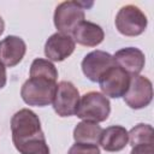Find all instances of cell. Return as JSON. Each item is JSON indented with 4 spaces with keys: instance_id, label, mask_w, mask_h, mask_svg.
<instances>
[{
    "instance_id": "obj_21",
    "label": "cell",
    "mask_w": 154,
    "mask_h": 154,
    "mask_svg": "<svg viewBox=\"0 0 154 154\" xmlns=\"http://www.w3.org/2000/svg\"><path fill=\"white\" fill-rule=\"evenodd\" d=\"M4 30H5V22H4V19L0 17V35L4 32Z\"/></svg>"
},
{
    "instance_id": "obj_5",
    "label": "cell",
    "mask_w": 154,
    "mask_h": 154,
    "mask_svg": "<svg viewBox=\"0 0 154 154\" xmlns=\"http://www.w3.org/2000/svg\"><path fill=\"white\" fill-rule=\"evenodd\" d=\"M148 24L146 14L135 5L123 6L116 16V26L122 35L138 36L144 32Z\"/></svg>"
},
{
    "instance_id": "obj_20",
    "label": "cell",
    "mask_w": 154,
    "mask_h": 154,
    "mask_svg": "<svg viewBox=\"0 0 154 154\" xmlns=\"http://www.w3.org/2000/svg\"><path fill=\"white\" fill-rule=\"evenodd\" d=\"M6 81H7V77H6V67H5L4 64L0 63V89L5 87Z\"/></svg>"
},
{
    "instance_id": "obj_12",
    "label": "cell",
    "mask_w": 154,
    "mask_h": 154,
    "mask_svg": "<svg viewBox=\"0 0 154 154\" xmlns=\"http://www.w3.org/2000/svg\"><path fill=\"white\" fill-rule=\"evenodd\" d=\"M26 52V45L22 37L8 35L0 41V63L13 67L22 61Z\"/></svg>"
},
{
    "instance_id": "obj_2",
    "label": "cell",
    "mask_w": 154,
    "mask_h": 154,
    "mask_svg": "<svg viewBox=\"0 0 154 154\" xmlns=\"http://www.w3.org/2000/svg\"><path fill=\"white\" fill-rule=\"evenodd\" d=\"M55 90V81L42 77H30L22 85L20 96L29 106L45 107L53 102Z\"/></svg>"
},
{
    "instance_id": "obj_3",
    "label": "cell",
    "mask_w": 154,
    "mask_h": 154,
    "mask_svg": "<svg viewBox=\"0 0 154 154\" xmlns=\"http://www.w3.org/2000/svg\"><path fill=\"white\" fill-rule=\"evenodd\" d=\"M93 6V2L64 1L59 4L54 11V25L59 32L71 35L79 23L84 20V10Z\"/></svg>"
},
{
    "instance_id": "obj_10",
    "label": "cell",
    "mask_w": 154,
    "mask_h": 154,
    "mask_svg": "<svg viewBox=\"0 0 154 154\" xmlns=\"http://www.w3.org/2000/svg\"><path fill=\"white\" fill-rule=\"evenodd\" d=\"M75 47L76 42L71 35L55 32L45 43V55L49 61H63L73 53Z\"/></svg>"
},
{
    "instance_id": "obj_4",
    "label": "cell",
    "mask_w": 154,
    "mask_h": 154,
    "mask_svg": "<svg viewBox=\"0 0 154 154\" xmlns=\"http://www.w3.org/2000/svg\"><path fill=\"white\" fill-rule=\"evenodd\" d=\"M109 113V100L99 91H89L79 99L75 114L85 122L101 123L108 118Z\"/></svg>"
},
{
    "instance_id": "obj_6",
    "label": "cell",
    "mask_w": 154,
    "mask_h": 154,
    "mask_svg": "<svg viewBox=\"0 0 154 154\" xmlns=\"http://www.w3.org/2000/svg\"><path fill=\"white\" fill-rule=\"evenodd\" d=\"M123 97L130 108L141 109L147 107L153 99L152 82L144 76H131L129 88Z\"/></svg>"
},
{
    "instance_id": "obj_17",
    "label": "cell",
    "mask_w": 154,
    "mask_h": 154,
    "mask_svg": "<svg viewBox=\"0 0 154 154\" xmlns=\"http://www.w3.org/2000/svg\"><path fill=\"white\" fill-rule=\"evenodd\" d=\"M128 136L132 147L137 144H153V126L149 124H137L128 132Z\"/></svg>"
},
{
    "instance_id": "obj_14",
    "label": "cell",
    "mask_w": 154,
    "mask_h": 154,
    "mask_svg": "<svg viewBox=\"0 0 154 154\" xmlns=\"http://www.w3.org/2000/svg\"><path fill=\"white\" fill-rule=\"evenodd\" d=\"M128 142V130L120 125H112L102 129L99 143L106 152H119L125 148Z\"/></svg>"
},
{
    "instance_id": "obj_19",
    "label": "cell",
    "mask_w": 154,
    "mask_h": 154,
    "mask_svg": "<svg viewBox=\"0 0 154 154\" xmlns=\"http://www.w3.org/2000/svg\"><path fill=\"white\" fill-rule=\"evenodd\" d=\"M130 154H153V144H137L134 146Z\"/></svg>"
},
{
    "instance_id": "obj_7",
    "label": "cell",
    "mask_w": 154,
    "mask_h": 154,
    "mask_svg": "<svg viewBox=\"0 0 154 154\" xmlns=\"http://www.w3.org/2000/svg\"><path fill=\"white\" fill-rule=\"evenodd\" d=\"M131 76L117 65L109 67L99 79V85L105 96L118 99L125 95Z\"/></svg>"
},
{
    "instance_id": "obj_1",
    "label": "cell",
    "mask_w": 154,
    "mask_h": 154,
    "mask_svg": "<svg viewBox=\"0 0 154 154\" xmlns=\"http://www.w3.org/2000/svg\"><path fill=\"white\" fill-rule=\"evenodd\" d=\"M12 142L20 154H49L41 123L35 112L22 108L11 118Z\"/></svg>"
},
{
    "instance_id": "obj_15",
    "label": "cell",
    "mask_w": 154,
    "mask_h": 154,
    "mask_svg": "<svg viewBox=\"0 0 154 154\" xmlns=\"http://www.w3.org/2000/svg\"><path fill=\"white\" fill-rule=\"evenodd\" d=\"M102 128L97 123L93 122H81L73 129V138L76 143L96 144L100 142Z\"/></svg>"
},
{
    "instance_id": "obj_18",
    "label": "cell",
    "mask_w": 154,
    "mask_h": 154,
    "mask_svg": "<svg viewBox=\"0 0 154 154\" xmlns=\"http://www.w3.org/2000/svg\"><path fill=\"white\" fill-rule=\"evenodd\" d=\"M67 154H100V149L96 144L87 143H75Z\"/></svg>"
},
{
    "instance_id": "obj_16",
    "label": "cell",
    "mask_w": 154,
    "mask_h": 154,
    "mask_svg": "<svg viewBox=\"0 0 154 154\" xmlns=\"http://www.w3.org/2000/svg\"><path fill=\"white\" fill-rule=\"evenodd\" d=\"M30 77H42L48 78L57 82L58 78V71L52 61L48 59L37 58L31 63L30 66Z\"/></svg>"
},
{
    "instance_id": "obj_9",
    "label": "cell",
    "mask_w": 154,
    "mask_h": 154,
    "mask_svg": "<svg viewBox=\"0 0 154 154\" xmlns=\"http://www.w3.org/2000/svg\"><path fill=\"white\" fill-rule=\"evenodd\" d=\"M114 64L113 55L105 51H93L82 60V71L91 82H99L100 77Z\"/></svg>"
},
{
    "instance_id": "obj_11",
    "label": "cell",
    "mask_w": 154,
    "mask_h": 154,
    "mask_svg": "<svg viewBox=\"0 0 154 154\" xmlns=\"http://www.w3.org/2000/svg\"><path fill=\"white\" fill-rule=\"evenodd\" d=\"M114 64L130 76H137L144 67V53L136 47H125L117 51L113 55Z\"/></svg>"
},
{
    "instance_id": "obj_13",
    "label": "cell",
    "mask_w": 154,
    "mask_h": 154,
    "mask_svg": "<svg viewBox=\"0 0 154 154\" xmlns=\"http://www.w3.org/2000/svg\"><path fill=\"white\" fill-rule=\"evenodd\" d=\"M71 35L75 42L87 47H96L105 38L102 28L88 20H83L82 23H79Z\"/></svg>"
},
{
    "instance_id": "obj_8",
    "label": "cell",
    "mask_w": 154,
    "mask_h": 154,
    "mask_svg": "<svg viewBox=\"0 0 154 154\" xmlns=\"http://www.w3.org/2000/svg\"><path fill=\"white\" fill-rule=\"evenodd\" d=\"M78 89L67 81H61L57 84L55 95L53 99V108L60 117H70L76 113L79 102Z\"/></svg>"
}]
</instances>
